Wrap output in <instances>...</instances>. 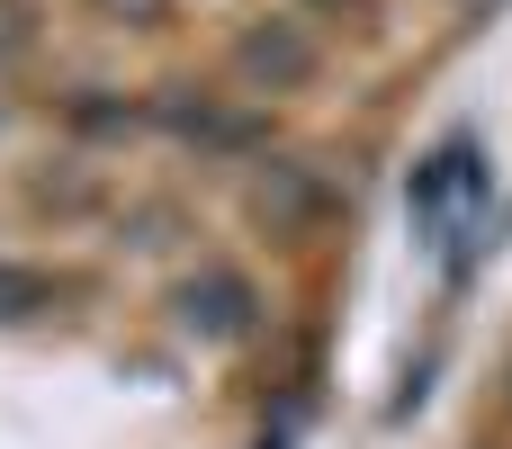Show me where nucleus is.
<instances>
[{
    "label": "nucleus",
    "instance_id": "nucleus-3",
    "mask_svg": "<svg viewBox=\"0 0 512 449\" xmlns=\"http://www.w3.org/2000/svg\"><path fill=\"white\" fill-rule=\"evenodd\" d=\"M54 306H72V279H54V270H0V324L54 315Z\"/></svg>",
    "mask_w": 512,
    "mask_h": 449
},
{
    "label": "nucleus",
    "instance_id": "nucleus-1",
    "mask_svg": "<svg viewBox=\"0 0 512 449\" xmlns=\"http://www.w3.org/2000/svg\"><path fill=\"white\" fill-rule=\"evenodd\" d=\"M171 306H180V324L207 333V342H243V333L261 324V288H252L243 270H198Z\"/></svg>",
    "mask_w": 512,
    "mask_h": 449
},
{
    "label": "nucleus",
    "instance_id": "nucleus-4",
    "mask_svg": "<svg viewBox=\"0 0 512 449\" xmlns=\"http://www.w3.org/2000/svg\"><path fill=\"white\" fill-rule=\"evenodd\" d=\"M306 63H315V45H297V36H243V72L270 81V90H288Z\"/></svg>",
    "mask_w": 512,
    "mask_h": 449
},
{
    "label": "nucleus",
    "instance_id": "nucleus-2",
    "mask_svg": "<svg viewBox=\"0 0 512 449\" xmlns=\"http://www.w3.org/2000/svg\"><path fill=\"white\" fill-rule=\"evenodd\" d=\"M468 189H477V153H468V144H441V153L414 171V216H441V207L468 198Z\"/></svg>",
    "mask_w": 512,
    "mask_h": 449
},
{
    "label": "nucleus",
    "instance_id": "nucleus-5",
    "mask_svg": "<svg viewBox=\"0 0 512 449\" xmlns=\"http://www.w3.org/2000/svg\"><path fill=\"white\" fill-rule=\"evenodd\" d=\"M63 117H72V135H126V126H135L144 108H135V99H108V90H81V99H72Z\"/></svg>",
    "mask_w": 512,
    "mask_h": 449
},
{
    "label": "nucleus",
    "instance_id": "nucleus-6",
    "mask_svg": "<svg viewBox=\"0 0 512 449\" xmlns=\"http://www.w3.org/2000/svg\"><path fill=\"white\" fill-rule=\"evenodd\" d=\"M99 9H117V18H126V9H135V18H162L171 0H99Z\"/></svg>",
    "mask_w": 512,
    "mask_h": 449
}]
</instances>
